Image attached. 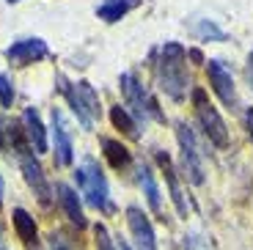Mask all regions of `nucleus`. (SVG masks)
Instances as JSON below:
<instances>
[{
    "instance_id": "4",
    "label": "nucleus",
    "mask_w": 253,
    "mask_h": 250,
    "mask_svg": "<svg viewBox=\"0 0 253 250\" xmlns=\"http://www.w3.org/2000/svg\"><path fill=\"white\" fill-rule=\"evenodd\" d=\"M193 105H196V119H198V124H201L207 140L215 143L217 149H226L228 146V126H226V121L220 119L217 107L209 102L204 88H196V91H193Z\"/></svg>"
},
{
    "instance_id": "11",
    "label": "nucleus",
    "mask_w": 253,
    "mask_h": 250,
    "mask_svg": "<svg viewBox=\"0 0 253 250\" xmlns=\"http://www.w3.org/2000/svg\"><path fill=\"white\" fill-rule=\"evenodd\" d=\"M207 75H209V85L220 96V102L228 110H240V96H237V85L231 72L223 66V61H207Z\"/></svg>"
},
{
    "instance_id": "14",
    "label": "nucleus",
    "mask_w": 253,
    "mask_h": 250,
    "mask_svg": "<svg viewBox=\"0 0 253 250\" xmlns=\"http://www.w3.org/2000/svg\"><path fill=\"white\" fill-rule=\"evenodd\" d=\"M52 193H58L55 198H58V204H61L63 217L69 220L75 228H85V225H88V220H85V214H83V204H80V195H77V190H72L69 184L58 181Z\"/></svg>"
},
{
    "instance_id": "25",
    "label": "nucleus",
    "mask_w": 253,
    "mask_h": 250,
    "mask_svg": "<svg viewBox=\"0 0 253 250\" xmlns=\"http://www.w3.org/2000/svg\"><path fill=\"white\" fill-rule=\"evenodd\" d=\"M245 124H248V135H251V140H253V107L245 113Z\"/></svg>"
},
{
    "instance_id": "24",
    "label": "nucleus",
    "mask_w": 253,
    "mask_h": 250,
    "mask_svg": "<svg viewBox=\"0 0 253 250\" xmlns=\"http://www.w3.org/2000/svg\"><path fill=\"white\" fill-rule=\"evenodd\" d=\"M47 250H75V245L63 237L61 231H52L50 237H47Z\"/></svg>"
},
{
    "instance_id": "3",
    "label": "nucleus",
    "mask_w": 253,
    "mask_h": 250,
    "mask_svg": "<svg viewBox=\"0 0 253 250\" xmlns=\"http://www.w3.org/2000/svg\"><path fill=\"white\" fill-rule=\"evenodd\" d=\"M61 91L66 96V102H69V107L75 110L77 121L85 129H94L96 119H99V94H96V88L88 80H77V83L63 85Z\"/></svg>"
},
{
    "instance_id": "10",
    "label": "nucleus",
    "mask_w": 253,
    "mask_h": 250,
    "mask_svg": "<svg viewBox=\"0 0 253 250\" xmlns=\"http://www.w3.org/2000/svg\"><path fill=\"white\" fill-rule=\"evenodd\" d=\"M19 168H22V176H25L28 187L33 190L36 201H39L44 209H50L52 187H50V181H47L44 170H42V165H39V160L31 154V151H25V154H19Z\"/></svg>"
},
{
    "instance_id": "5",
    "label": "nucleus",
    "mask_w": 253,
    "mask_h": 250,
    "mask_svg": "<svg viewBox=\"0 0 253 250\" xmlns=\"http://www.w3.org/2000/svg\"><path fill=\"white\" fill-rule=\"evenodd\" d=\"M176 140H179V163H182V176L201 187L204 184V163H201V151H198V143H196V135L190 129L184 121H176Z\"/></svg>"
},
{
    "instance_id": "2",
    "label": "nucleus",
    "mask_w": 253,
    "mask_h": 250,
    "mask_svg": "<svg viewBox=\"0 0 253 250\" xmlns=\"http://www.w3.org/2000/svg\"><path fill=\"white\" fill-rule=\"evenodd\" d=\"M75 181H77L80 195L85 198V204L91 209H96L102 214H110L116 209L113 201H110V184H108V179H105V173H102L99 163H96L94 157H85L83 165L75 168Z\"/></svg>"
},
{
    "instance_id": "29",
    "label": "nucleus",
    "mask_w": 253,
    "mask_h": 250,
    "mask_svg": "<svg viewBox=\"0 0 253 250\" xmlns=\"http://www.w3.org/2000/svg\"><path fill=\"white\" fill-rule=\"evenodd\" d=\"M3 245H6V239H3V228H0V250H3Z\"/></svg>"
},
{
    "instance_id": "15",
    "label": "nucleus",
    "mask_w": 253,
    "mask_h": 250,
    "mask_svg": "<svg viewBox=\"0 0 253 250\" xmlns=\"http://www.w3.org/2000/svg\"><path fill=\"white\" fill-rule=\"evenodd\" d=\"M11 223H14V234L25 250H39V225L33 220V214L22 207H14L11 209Z\"/></svg>"
},
{
    "instance_id": "7",
    "label": "nucleus",
    "mask_w": 253,
    "mask_h": 250,
    "mask_svg": "<svg viewBox=\"0 0 253 250\" xmlns=\"http://www.w3.org/2000/svg\"><path fill=\"white\" fill-rule=\"evenodd\" d=\"M154 160H157L160 170H163L165 176V184H168V193H171V201H173V207H176V214L179 217H190V212H193V204H190L187 198V190L182 187V181H179L176 176V168H173V160L168 154H165L163 149L154 151Z\"/></svg>"
},
{
    "instance_id": "19",
    "label": "nucleus",
    "mask_w": 253,
    "mask_h": 250,
    "mask_svg": "<svg viewBox=\"0 0 253 250\" xmlns=\"http://www.w3.org/2000/svg\"><path fill=\"white\" fill-rule=\"evenodd\" d=\"M110 121L119 132H124L126 138H140V129H138V121L129 116V110L121 105H113L110 107Z\"/></svg>"
},
{
    "instance_id": "8",
    "label": "nucleus",
    "mask_w": 253,
    "mask_h": 250,
    "mask_svg": "<svg viewBox=\"0 0 253 250\" xmlns=\"http://www.w3.org/2000/svg\"><path fill=\"white\" fill-rule=\"evenodd\" d=\"M50 121H52V146H55V165L58 168H69L72 160H75V146H72V129H69V121L63 116L61 107H52L50 113Z\"/></svg>"
},
{
    "instance_id": "30",
    "label": "nucleus",
    "mask_w": 253,
    "mask_h": 250,
    "mask_svg": "<svg viewBox=\"0 0 253 250\" xmlns=\"http://www.w3.org/2000/svg\"><path fill=\"white\" fill-rule=\"evenodd\" d=\"M6 3H19V0H6Z\"/></svg>"
},
{
    "instance_id": "21",
    "label": "nucleus",
    "mask_w": 253,
    "mask_h": 250,
    "mask_svg": "<svg viewBox=\"0 0 253 250\" xmlns=\"http://www.w3.org/2000/svg\"><path fill=\"white\" fill-rule=\"evenodd\" d=\"M196 36L204 39V42H226V33H223L215 22H209V19H204V22L196 25Z\"/></svg>"
},
{
    "instance_id": "13",
    "label": "nucleus",
    "mask_w": 253,
    "mask_h": 250,
    "mask_svg": "<svg viewBox=\"0 0 253 250\" xmlns=\"http://www.w3.org/2000/svg\"><path fill=\"white\" fill-rule=\"evenodd\" d=\"M135 173H138V184H140V190H143V195H146V204H149V209H152V214H154V217H160V220H165V209H163V193H160V187H157V176H154L152 165L140 160V163L135 165Z\"/></svg>"
},
{
    "instance_id": "18",
    "label": "nucleus",
    "mask_w": 253,
    "mask_h": 250,
    "mask_svg": "<svg viewBox=\"0 0 253 250\" xmlns=\"http://www.w3.org/2000/svg\"><path fill=\"white\" fill-rule=\"evenodd\" d=\"M132 6H135V0H105L96 8V17L102 22H119V19H124L126 14L132 11Z\"/></svg>"
},
{
    "instance_id": "22",
    "label": "nucleus",
    "mask_w": 253,
    "mask_h": 250,
    "mask_svg": "<svg viewBox=\"0 0 253 250\" xmlns=\"http://www.w3.org/2000/svg\"><path fill=\"white\" fill-rule=\"evenodd\" d=\"M14 99H17V91H14V80L8 75L0 72V105L3 107H11Z\"/></svg>"
},
{
    "instance_id": "16",
    "label": "nucleus",
    "mask_w": 253,
    "mask_h": 250,
    "mask_svg": "<svg viewBox=\"0 0 253 250\" xmlns=\"http://www.w3.org/2000/svg\"><path fill=\"white\" fill-rule=\"evenodd\" d=\"M22 126H25L31 149L36 151V154H44V151L50 149V143H47V129H44V124H42V116H39L36 107H25V110H22Z\"/></svg>"
},
{
    "instance_id": "28",
    "label": "nucleus",
    "mask_w": 253,
    "mask_h": 250,
    "mask_svg": "<svg viewBox=\"0 0 253 250\" xmlns=\"http://www.w3.org/2000/svg\"><path fill=\"white\" fill-rule=\"evenodd\" d=\"M0 204H3V176H0Z\"/></svg>"
},
{
    "instance_id": "23",
    "label": "nucleus",
    "mask_w": 253,
    "mask_h": 250,
    "mask_svg": "<svg viewBox=\"0 0 253 250\" xmlns=\"http://www.w3.org/2000/svg\"><path fill=\"white\" fill-rule=\"evenodd\" d=\"M184 250H212V245H209L207 237H201V234L190 231L187 237H184Z\"/></svg>"
},
{
    "instance_id": "20",
    "label": "nucleus",
    "mask_w": 253,
    "mask_h": 250,
    "mask_svg": "<svg viewBox=\"0 0 253 250\" xmlns=\"http://www.w3.org/2000/svg\"><path fill=\"white\" fill-rule=\"evenodd\" d=\"M94 248L96 250H119V242L110 237L105 223H94Z\"/></svg>"
},
{
    "instance_id": "27",
    "label": "nucleus",
    "mask_w": 253,
    "mask_h": 250,
    "mask_svg": "<svg viewBox=\"0 0 253 250\" xmlns=\"http://www.w3.org/2000/svg\"><path fill=\"white\" fill-rule=\"evenodd\" d=\"M119 250H132V245H129V242H119Z\"/></svg>"
},
{
    "instance_id": "26",
    "label": "nucleus",
    "mask_w": 253,
    "mask_h": 250,
    "mask_svg": "<svg viewBox=\"0 0 253 250\" xmlns=\"http://www.w3.org/2000/svg\"><path fill=\"white\" fill-rule=\"evenodd\" d=\"M248 75H251V83H253V52L248 55Z\"/></svg>"
},
{
    "instance_id": "12",
    "label": "nucleus",
    "mask_w": 253,
    "mask_h": 250,
    "mask_svg": "<svg viewBox=\"0 0 253 250\" xmlns=\"http://www.w3.org/2000/svg\"><path fill=\"white\" fill-rule=\"evenodd\" d=\"M47 55H50V50H47V42H42V39H19L6 50V58L14 66H28V63L44 61Z\"/></svg>"
},
{
    "instance_id": "1",
    "label": "nucleus",
    "mask_w": 253,
    "mask_h": 250,
    "mask_svg": "<svg viewBox=\"0 0 253 250\" xmlns=\"http://www.w3.org/2000/svg\"><path fill=\"white\" fill-rule=\"evenodd\" d=\"M160 88L171 96L173 102H182L187 96V50L179 42H165L160 47Z\"/></svg>"
},
{
    "instance_id": "17",
    "label": "nucleus",
    "mask_w": 253,
    "mask_h": 250,
    "mask_svg": "<svg viewBox=\"0 0 253 250\" xmlns=\"http://www.w3.org/2000/svg\"><path fill=\"white\" fill-rule=\"evenodd\" d=\"M99 146H102V154H105V160L110 163L113 170H129L132 168V154H129V149H126L121 140L99 138Z\"/></svg>"
},
{
    "instance_id": "6",
    "label": "nucleus",
    "mask_w": 253,
    "mask_h": 250,
    "mask_svg": "<svg viewBox=\"0 0 253 250\" xmlns=\"http://www.w3.org/2000/svg\"><path fill=\"white\" fill-rule=\"evenodd\" d=\"M119 85H121V94H124L126 107L135 113V119H138V121H143V124H146V119H149V116L165 121V116L160 113L157 102H154L152 96L143 91V85L138 83V77H135V75H129V72H126V75H121L119 77Z\"/></svg>"
},
{
    "instance_id": "9",
    "label": "nucleus",
    "mask_w": 253,
    "mask_h": 250,
    "mask_svg": "<svg viewBox=\"0 0 253 250\" xmlns=\"http://www.w3.org/2000/svg\"><path fill=\"white\" fill-rule=\"evenodd\" d=\"M126 225H129V237H132V250H160L154 225L149 214L140 207H126Z\"/></svg>"
}]
</instances>
